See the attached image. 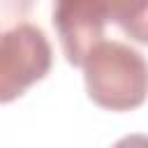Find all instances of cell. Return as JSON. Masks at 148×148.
I'll list each match as a JSON object with an SVG mask.
<instances>
[{
	"mask_svg": "<svg viewBox=\"0 0 148 148\" xmlns=\"http://www.w3.org/2000/svg\"><path fill=\"white\" fill-rule=\"evenodd\" d=\"M88 97L109 111H132L148 97V62L130 44L104 39L83 62Z\"/></svg>",
	"mask_w": 148,
	"mask_h": 148,
	"instance_id": "1",
	"label": "cell"
},
{
	"mask_svg": "<svg viewBox=\"0 0 148 148\" xmlns=\"http://www.w3.org/2000/svg\"><path fill=\"white\" fill-rule=\"evenodd\" d=\"M53 62L49 37L32 23H16L2 32L0 44V102L9 104L32 83L42 81Z\"/></svg>",
	"mask_w": 148,
	"mask_h": 148,
	"instance_id": "2",
	"label": "cell"
},
{
	"mask_svg": "<svg viewBox=\"0 0 148 148\" xmlns=\"http://www.w3.org/2000/svg\"><path fill=\"white\" fill-rule=\"evenodd\" d=\"M53 28L69 65L83 67L90 51L104 42L106 0H53Z\"/></svg>",
	"mask_w": 148,
	"mask_h": 148,
	"instance_id": "3",
	"label": "cell"
},
{
	"mask_svg": "<svg viewBox=\"0 0 148 148\" xmlns=\"http://www.w3.org/2000/svg\"><path fill=\"white\" fill-rule=\"evenodd\" d=\"M106 14L130 39L148 46V0H106Z\"/></svg>",
	"mask_w": 148,
	"mask_h": 148,
	"instance_id": "4",
	"label": "cell"
},
{
	"mask_svg": "<svg viewBox=\"0 0 148 148\" xmlns=\"http://www.w3.org/2000/svg\"><path fill=\"white\" fill-rule=\"evenodd\" d=\"M111 148H148V134H127L118 139Z\"/></svg>",
	"mask_w": 148,
	"mask_h": 148,
	"instance_id": "5",
	"label": "cell"
}]
</instances>
